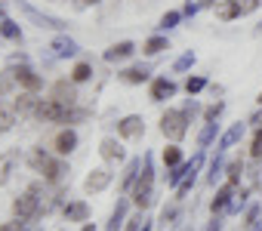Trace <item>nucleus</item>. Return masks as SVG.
Here are the masks:
<instances>
[{"instance_id": "f257e3e1", "label": "nucleus", "mask_w": 262, "mask_h": 231, "mask_svg": "<svg viewBox=\"0 0 262 231\" xmlns=\"http://www.w3.org/2000/svg\"><path fill=\"white\" fill-rule=\"evenodd\" d=\"M37 118L40 121H47V124H74V121H83L86 118V111H77L74 105H65V102H59V99H40L37 102Z\"/></svg>"}, {"instance_id": "f03ea898", "label": "nucleus", "mask_w": 262, "mask_h": 231, "mask_svg": "<svg viewBox=\"0 0 262 231\" xmlns=\"http://www.w3.org/2000/svg\"><path fill=\"white\" fill-rule=\"evenodd\" d=\"M133 203L139 210H148L155 203V160L151 154H145V164H142V173L133 185Z\"/></svg>"}, {"instance_id": "7ed1b4c3", "label": "nucleus", "mask_w": 262, "mask_h": 231, "mask_svg": "<svg viewBox=\"0 0 262 231\" xmlns=\"http://www.w3.org/2000/svg\"><path fill=\"white\" fill-rule=\"evenodd\" d=\"M40 213H43V203H40V185H31L28 191H22V194L13 200V216H16L19 222H34Z\"/></svg>"}, {"instance_id": "20e7f679", "label": "nucleus", "mask_w": 262, "mask_h": 231, "mask_svg": "<svg viewBox=\"0 0 262 231\" xmlns=\"http://www.w3.org/2000/svg\"><path fill=\"white\" fill-rule=\"evenodd\" d=\"M188 124H191V118H188L182 108H170L164 118H161V133H164L170 142H182L185 133H188Z\"/></svg>"}, {"instance_id": "39448f33", "label": "nucleus", "mask_w": 262, "mask_h": 231, "mask_svg": "<svg viewBox=\"0 0 262 231\" xmlns=\"http://www.w3.org/2000/svg\"><path fill=\"white\" fill-rule=\"evenodd\" d=\"M10 77H13L22 89H28V93H37V89H40V83H43V80H40V74H37L31 65H16V68L10 71Z\"/></svg>"}, {"instance_id": "423d86ee", "label": "nucleus", "mask_w": 262, "mask_h": 231, "mask_svg": "<svg viewBox=\"0 0 262 231\" xmlns=\"http://www.w3.org/2000/svg\"><path fill=\"white\" fill-rule=\"evenodd\" d=\"M19 10L37 25V28H53V31H62L65 28V22L62 19H56V16H47V13H40V10H34L31 4H22V0H19Z\"/></svg>"}, {"instance_id": "0eeeda50", "label": "nucleus", "mask_w": 262, "mask_h": 231, "mask_svg": "<svg viewBox=\"0 0 262 231\" xmlns=\"http://www.w3.org/2000/svg\"><path fill=\"white\" fill-rule=\"evenodd\" d=\"M145 133V121L139 118V114H126V118L117 124V136L120 139H139Z\"/></svg>"}, {"instance_id": "6e6552de", "label": "nucleus", "mask_w": 262, "mask_h": 231, "mask_svg": "<svg viewBox=\"0 0 262 231\" xmlns=\"http://www.w3.org/2000/svg\"><path fill=\"white\" fill-rule=\"evenodd\" d=\"M108 185H111V170H105V167L93 170V173L83 179V191H86V194H99V191H105Z\"/></svg>"}, {"instance_id": "1a4fd4ad", "label": "nucleus", "mask_w": 262, "mask_h": 231, "mask_svg": "<svg viewBox=\"0 0 262 231\" xmlns=\"http://www.w3.org/2000/svg\"><path fill=\"white\" fill-rule=\"evenodd\" d=\"M176 83L170 80V77H155L151 80V89H148V96H151V102H167V99H173L176 96Z\"/></svg>"}, {"instance_id": "9d476101", "label": "nucleus", "mask_w": 262, "mask_h": 231, "mask_svg": "<svg viewBox=\"0 0 262 231\" xmlns=\"http://www.w3.org/2000/svg\"><path fill=\"white\" fill-rule=\"evenodd\" d=\"M62 216H65V222H90V206H86V200H71V203H65L62 206Z\"/></svg>"}, {"instance_id": "9b49d317", "label": "nucleus", "mask_w": 262, "mask_h": 231, "mask_svg": "<svg viewBox=\"0 0 262 231\" xmlns=\"http://www.w3.org/2000/svg\"><path fill=\"white\" fill-rule=\"evenodd\" d=\"M244 130H247V124H241V121H237V124H231V127H228V130L219 136V142H216V151H222V154H225V151H228L234 142H241Z\"/></svg>"}, {"instance_id": "f8f14e48", "label": "nucleus", "mask_w": 262, "mask_h": 231, "mask_svg": "<svg viewBox=\"0 0 262 231\" xmlns=\"http://www.w3.org/2000/svg\"><path fill=\"white\" fill-rule=\"evenodd\" d=\"M50 50H53V56H59V59H74V56L80 53V47H77L71 37H65V34L56 37V40L50 43Z\"/></svg>"}, {"instance_id": "ddd939ff", "label": "nucleus", "mask_w": 262, "mask_h": 231, "mask_svg": "<svg viewBox=\"0 0 262 231\" xmlns=\"http://www.w3.org/2000/svg\"><path fill=\"white\" fill-rule=\"evenodd\" d=\"M133 53H136V43L133 40H120V43H114V47L105 50V62H123V59H129Z\"/></svg>"}, {"instance_id": "4468645a", "label": "nucleus", "mask_w": 262, "mask_h": 231, "mask_svg": "<svg viewBox=\"0 0 262 231\" xmlns=\"http://www.w3.org/2000/svg\"><path fill=\"white\" fill-rule=\"evenodd\" d=\"M99 154H102V160H108V164H114V160H123V157H126V151H123V145H120L117 139H102Z\"/></svg>"}, {"instance_id": "2eb2a0df", "label": "nucleus", "mask_w": 262, "mask_h": 231, "mask_svg": "<svg viewBox=\"0 0 262 231\" xmlns=\"http://www.w3.org/2000/svg\"><path fill=\"white\" fill-rule=\"evenodd\" d=\"M231 200H234V185L228 182V185H222V188L216 191V197L210 200V210H213V216H216V213H222V210H228V206H231Z\"/></svg>"}, {"instance_id": "dca6fc26", "label": "nucleus", "mask_w": 262, "mask_h": 231, "mask_svg": "<svg viewBox=\"0 0 262 231\" xmlns=\"http://www.w3.org/2000/svg\"><path fill=\"white\" fill-rule=\"evenodd\" d=\"M40 176H43V182H50V185H59V182H62V179L68 176V164H65V160H56V157H53V160H50V167H47V170H43Z\"/></svg>"}, {"instance_id": "f3484780", "label": "nucleus", "mask_w": 262, "mask_h": 231, "mask_svg": "<svg viewBox=\"0 0 262 231\" xmlns=\"http://www.w3.org/2000/svg\"><path fill=\"white\" fill-rule=\"evenodd\" d=\"M148 74H151L148 65H133V68H123V71H120V80L129 83V86H136V83H145Z\"/></svg>"}, {"instance_id": "a211bd4d", "label": "nucleus", "mask_w": 262, "mask_h": 231, "mask_svg": "<svg viewBox=\"0 0 262 231\" xmlns=\"http://www.w3.org/2000/svg\"><path fill=\"white\" fill-rule=\"evenodd\" d=\"M53 145H56V154H71V151L77 148V133L68 127V130H62V133L56 136V142H53Z\"/></svg>"}, {"instance_id": "6ab92c4d", "label": "nucleus", "mask_w": 262, "mask_h": 231, "mask_svg": "<svg viewBox=\"0 0 262 231\" xmlns=\"http://www.w3.org/2000/svg\"><path fill=\"white\" fill-rule=\"evenodd\" d=\"M139 170H142V160L139 157H133L126 164V170H123V176H120V191H129L136 185V179H139Z\"/></svg>"}, {"instance_id": "aec40b11", "label": "nucleus", "mask_w": 262, "mask_h": 231, "mask_svg": "<svg viewBox=\"0 0 262 231\" xmlns=\"http://www.w3.org/2000/svg\"><path fill=\"white\" fill-rule=\"evenodd\" d=\"M37 102L40 99H34V93H19V99L13 102V108H16V114H19V118H25V114H34L37 111Z\"/></svg>"}, {"instance_id": "412c9836", "label": "nucleus", "mask_w": 262, "mask_h": 231, "mask_svg": "<svg viewBox=\"0 0 262 231\" xmlns=\"http://www.w3.org/2000/svg\"><path fill=\"white\" fill-rule=\"evenodd\" d=\"M216 16H219L222 22H231V19L244 16V10H241V0H225V4H219V7H216Z\"/></svg>"}, {"instance_id": "4be33fe9", "label": "nucleus", "mask_w": 262, "mask_h": 231, "mask_svg": "<svg viewBox=\"0 0 262 231\" xmlns=\"http://www.w3.org/2000/svg\"><path fill=\"white\" fill-rule=\"evenodd\" d=\"M53 99H59V102H65V105H74V102H77V93H74V86H71L68 80H59V83L53 86Z\"/></svg>"}, {"instance_id": "5701e85b", "label": "nucleus", "mask_w": 262, "mask_h": 231, "mask_svg": "<svg viewBox=\"0 0 262 231\" xmlns=\"http://www.w3.org/2000/svg\"><path fill=\"white\" fill-rule=\"evenodd\" d=\"M126 200H117V206H114V213H111V219H108V228L105 231H120L123 225H126Z\"/></svg>"}, {"instance_id": "b1692460", "label": "nucleus", "mask_w": 262, "mask_h": 231, "mask_svg": "<svg viewBox=\"0 0 262 231\" xmlns=\"http://www.w3.org/2000/svg\"><path fill=\"white\" fill-rule=\"evenodd\" d=\"M16 164H19V151H7L4 157H0V185H7V179H10Z\"/></svg>"}, {"instance_id": "393cba45", "label": "nucleus", "mask_w": 262, "mask_h": 231, "mask_svg": "<svg viewBox=\"0 0 262 231\" xmlns=\"http://www.w3.org/2000/svg\"><path fill=\"white\" fill-rule=\"evenodd\" d=\"M164 50H170V40H167L164 34L148 37V40H145V47H142V53H145V56H158V53H164Z\"/></svg>"}, {"instance_id": "a878e982", "label": "nucleus", "mask_w": 262, "mask_h": 231, "mask_svg": "<svg viewBox=\"0 0 262 231\" xmlns=\"http://www.w3.org/2000/svg\"><path fill=\"white\" fill-rule=\"evenodd\" d=\"M161 160H164V167H167V170H173V167H179V164H185V160H182V148H179L176 142L164 148V154H161Z\"/></svg>"}, {"instance_id": "bb28decb", "label": "nucleus", "mask_w": 262, "mask_h": 231, "mask_svg": "<svg viewBox=\"0 0 262 231\" xmlns=\"http://www.w3.org/2000/svg\"><path fill=\"white\" fill-rule=\"evenodd\" d=\"M50 160H53V154H47L43 148H34V151L28 154V164H31V167L37 170V173H43V170L50 167Z\"/></svg>"}, {"instance_id": "cd10ccee", "label": "nucleus", "mask_w": 262, "mask_h": 231, "mask_svg": "<svg viewBox=\"0 0 262 231\" xmlns=\"http://www.w3.org/2000/svg\"><path fill=\"white\" fill-rule=\"evenodd\" d=\"M216 133H219V124H216V121H207L204 130H201V136H198V145H201V148H210V142L216 139Z\"/></svg>"}, {"instance_id": "c85d7f7f", "label": "nucleus", "mask_w": 262, "mask_h": 231, "mask_svg": "<svg viewBox=\"0 0 262 231\" xmlns=\"http://www.w3.org/2000/svg\"><path fill=\"white\" fill-rule=\"evenodd\" d=\"M93 77V65L90 62H77L74 71H71V83H86Z\"/></svg>"}, {"instance_id": "c756f323", "label": "nucleus", "mask_w": 262, "mask_h": 231, "mask_svg": "<svg viewBox=\"0 0 262 231\" xmlns=\"http://www.w3.org/2000/svg\"><path fill=\"white\" fill-rule=\"evenodd\" d=\"M13 124H16V108H4V105H0V133L13 130Z\"/></svg>"}, {"instance_id": "7c9ffc66", "label": "nucleus", "mask_w": 262, "mask_h": 231, "mask_svg": "<svg viewBox=\"0 0 262 231\" xmlns=\"http://www.w3.org/2000/svg\"><path fill=\"white\" fill-rule=\"evenodd\" d=\"M0 34H4L7 40H22V28H19L13 19H7L4 25H0Z\"/></svg>"}, {"instance_id": "2f4dec72", "label": "nucleus", "mask_w": 262, "mask_h": 231, "mask_svg": "<svg viewBox=\"0 0 262 231\" xmlns=\"http://www.w3.org/2000/svg\"><path fill=\"white\" fill-rule=\"evenodd\" d=\"M179 19H182V13H179V10H170V13L161 16V25H158V28H161V31H170V28L179 25Z\"/></svg>"}, {"instance_id": "473e14b6", "label": "nucleus", "mask_w": 262, "mask_h": 231, "mask_svg": "<svg viewBox=\"0 0 262 231\" xmlns=\"http://www.w3.org/2000/svg\"><path fill=\"white\" fill-rule=\"evenodd\" d=\"M194 62H198V56H194V53L188 50V53H182V56L176 59V65H173V71H176V74H179V71H188V68H191Z\"/></svg>"}, {"instance_id": "72a5a7b5", "label": "nucleus", "mask_w": 262, "mask_h": 231, "mask_svg": "<svg viewBox=\"0 0 262 231\" xmlns=\"http://www.w3.org/2000/svg\"><path fill=\"white\" fill-rule=\"evenodd\" d=\"M225 170V160H222V151H216V157H213V164H210V176H207V182L210 185H216V176Z\"/></svg>"}, {"instance_id": "f704fd0d", "label": "nucleus", "mask_w": 262, "mask_h": 231, "mask_svg": "<svg viewBox=\"0 0 262 231\" xmlns=\"http://www.w3.org/2000/svg\"><path fill=\"white\" fill-rule=\"evenodd\" d=\"M225 173H228V182H231V185H237V182H241V176H244V160H231V164L225 167Z\"/></svg>"}, {"instance_id": "c9c22d12", "label": "nucleus", "mask_w": 262, "mask_h": 231, "mask_svg": "<svg viewBox=\"0 0 262 231\" xmlns=\"http://www.w3.org/2000/svg\"><path fill=\"white\" fill-rule=\"evenodd\" d=\"M176 219H179V210H176V206H164V213H161V228H164V231L173 228Z\"/></svg>"}, {"instance_id": "e433bc0d", "label": "nucleus", "mask_w": 262, "mask_h": 231, "mask_svg": "<svg viewBox=\"0 0 262 231\" xmlns=\"http://www.w3.org/2000/svg\"><path fill=\"white\" fill-rule=\"evenodd\" d=\"M204 86H207V77H198V74H194V77L185 80V93H188V96H198Z\"/></svg>"}, {"instance_id": "4c0bfd02", "label": "nucleus", "mask_w": 262, "mask_h": 231, "mask_svg": "<svg viewBox=\"0 0 262 231\" xmlns=\"http://www.w3.org/2000/svg\"><path fill=\"white\" fill-rule=\"evenodd\" d=\"M194 179H198V173H188V176L179 182V188H176V197H179V200H182V197H188V191L194 188Z\"/></svg>"}, {"instance_id": "58836bf2", "label": "nucleus", "mask_w": 262, "mask_h": 231, "mask_svg": "<svg viewBox=\"0 0 262 231\" xmlns=\"http://www.w3.org/2000/svg\"><path fill=\"white\" fill-rule=\"evenodd\" d=\"M250 157H262V130H256L253 133V142H250Z\"/></svg>"}, {"instance_id": "ea45409f", "label": "nucleus", "mask_w": 262, "mask_h": 231, "mask_svg": "<svg viewBox=\"0 0 262 231\" xmlns=\"http://www.w3.org/2000/svg\"><path fill=\"white\" fill-rule=\"evenodd\" d=\"M225 111V102H216V105H210L207 111H204V121H219V114Z\"/></svg>"}, {"instance_id": "a19ab883", "label": "nucleus", "mask_w": 262, "mask_h": 231, "mask_svg": "<svg viewBox=\"0 0 262 231\" xmlns=\"http://www.w3.org/2000/svg\"><path fill=\"white\" fill-rule=\"evenodd\" d=\"M259 210H262L259 203H253V206H247V228H250L253 222H259Z\"/></svg>"}, {"instance_id": "79ce46f5", "label": "nucleus", "mask_w": 262, "mask_h": 231, "mask_svg": "<svg viewBox=\"0 0 262 231\" xmlns=\"http://www.w3.org/2000/svg\"><path fill=\"white\" fill-rule=\"evenodd\" d=\"M96 4H99V0H74L77 10H86V7H96Z\"/></svg>"}, {"instance_id": "37998d69", "label": "nucleus", "mask_w": 262, "mask_h": 231, "mask_svg": "<svg viewBox=\"0 0 262 231\" xmlns=\"http://www.w3.org/2000/svg\"><path fill=\"white\" fill-rule=\"evenodd\" d=\"M207 231H222V219H219V216H213V222L207 225Z\"/></svg>"}, {"instance_id": "c03bdc74", "label": "nucleus", "mask_w": 262, "mask_h": 231, "mask_svg": "<svg viewBox=\"0 0 262 231\" xmlns=\"http://www.w3.org/2000/svg\"><path fill=\"white\" fill-rule=\"evenodd\" d=\"M250 124H253L256 130H262V111H256V114H253V118H250Z\"/></svg>"}, {"instance_id": "a18cd8bd", "label": "nucleus", "mask_w": 262, "mask_h": 231, "mask_svg": "<svg viewBox=\"0 0 262 231\" xmlns=\"http://www.w3.org/2000/svg\"><path fill=\"white\" fill-rule=\"evenodd\" d=\"M139 231H151V222H148V219H142V225H139Z\"/></svg>"}, {"instance_id": "49530a36", "label": "nucleus", "mask_w": 262, "mask_h": 231, "mask_svg": "<svg viewBox=\"0 0 262 231\" xmlns=\"http://www.w3.org/2000/svg\"><path fill=\"white\" fill-rule=\"evenodd\" d=\"M80 231H96V225H93V222H83V225H80Z\"/></svg>"}, {"instance_id": "de8ad7c7", "label": "nucleus", "mask_w": 262, "mask_h": 231, "mask_svg": "<svg viewBox=\"0 0 262 231\" xmlns=\"http://www.w3.org/2000/svg\"><path fill=\"white\" fill-rule=\"evenodd\" d=\"M256 102H259V105H262V93H259V96H256Z\"/></svg>"}]
</instances>
